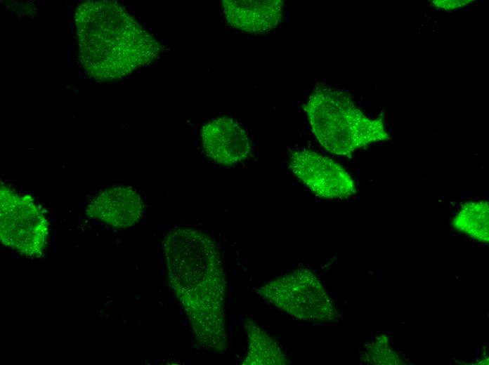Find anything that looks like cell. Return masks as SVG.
Masks as SVG:
<instances>
[{
    "instance_id": "6da1fadb",
    "label": "cell",
    "mask_w": 489,
    "mask_h": 365,
    "mask_svg": "<svg viewBox=\"0 0 489 365\" xmlns=\"http://www.w3.org/2000/svg\"><path fill=\"white\" fill-rule=\"evenodd\" d=\"M169 283L202 347H227L223 303L226 278L218 247L208 235L188 228L169 232L164 240Z\"/></svg>"
},
{
    "instance_id": "7a4b0ae2",
    "label": "cell",
    "mask_w": 489,
    "mask_h": 365,
    "mask_svg": "<svg viewBox=\"0 0 489 365\" xmlns=\"http://www.w3.org/2000/svg\"><path fill=\"white\" fill-rule=\"evenodd\" d=\"M82 67L100 81L119 79L158 55L159 43L120 4L86 1L75 13Z\"/></svg>"
},
{
    "instance_id": "3957f363",
    "label": "cell",
    "mask_w": 489,
    "mask_h": 365,
    "mask_svg": "<svg viewBox=\"0 0 489 365\" xmlns=\"http://www.w3.org/2000/svg\"><path fill=\"white\" fill-rule=\"evenodd\" d=\"M304 110L319 143L330 153L349 156L370 143L390 139L382 119L367 117L344 91L317 87Z\"/></svg>"
},
{
    "instance_id": "277c9868",
    "label": "cell",
    "mask_w": 489,
    "mask_h": 365,
    "mask_svg": "<svg viewBox=\"0 0 489 365\" xmlns=\"http://www.w3.org/2000/svg\"><path fill=\"white\" fill-rule=\"evenodd\" d=\"M45 214L29 196L7 186L0 189V236L2 244L23 256L39 258L48 241Z\"/></svg>"
},
{
    "instance_id": "5b68a950",
    "label": "cell",
    "mask_w": 489,
    "mask_h": 365,
    "mask_svg": "<svg viewBox=\"0 0 489 365\" xmlns=\"http://www.w3.org/2000/svg\"><path fill=\"white\" fill-rule=\"evenodd\" d=\"M260 294L277 307L304 320L330 321L337 310L318 277L299 269L273 279L259 288Z\"/></svg>"
},
{
    "instance_id": "8992f818",
    "label": "cell",
    "mask_w": 489,
    "mask_h": 365,
    "mask_svg": "<svg viewBox=\"0 0 489 365\" xmlns=\"http://www.w3.org/2000/svg\"><path fill=\"white\" fill-rule=\"evenodd\" d=\"M289 167L312 192L324 199H346L356 192L351 175L332 159L317 152L301 149L292 152Z\"/></svg>"
},
{
    "instance_id": "52a82bcc",
    "label": "cell",
    "mask_w": 489,
    "mask_h": 365,
    "mask_svg": "<svg viewBox=\"0 0 489 365\" xmlns=\"http://www.w3.org/2000/svg\"><path fill=\"white\" fill-rule=\"evenodd\" d=\"M201 137L206 154L219 164L233 165L250 154L248 135L232 118L219 117L208 122L202 127Z\"/></svg>"
},
{
    "instance_id": "ba28073f",
    "label": "cell",
    "mask_w": 489,
    "mask_h": 365,
    "mask_svg": "<svg viewBox=\"0 0 489 365\" xmlns=\"http://www.w3.org/2000/svg\"><path fill=\"white\" fill-rule=\"evenodd\" d=\"M143 211L139 194L131 187L118 186L99 192L88 204L86 214L117 228L137 223Z\"/></svg>"
},
{
    "instance_id": "9c48e42d",
    "label": "cell",
    "mask_w": 489,
    "mask_h": 365,
    "mask_svg": "<svg viewBox=\"0 0 489 365\" xmlns=\"http://www.w3.org/2000/svg\"><path fill=\"white\" fill-rule=\"evenodd\" d=\"M222 6L226 20L232 27L254 34L273 30L284 15L281 0H224Z\"/></svg>"
},
{
    "instance_id": "30bf717a",
    "label": "cell",
    "mask_w": 489,
    "mask_h": 365,
    "mask_svg": "<svg viewBox=\"0 0 489 365\" xmlns=\"http://www.w3.org/2000/svg\"><path fill=\"white\" fill-rule=\"evenodd\" d=\"M249 349L242 364H287L288 360L277 343L252 321L245 322Z\"/></svg>"
},
{
    "instance_id": "8fae6325",
    "label": "cell",
    "mask_w": 489,
    "mask_h": 365,
    "mask_svg": "<svg viewBox=\"0 0 489 365\" xmlns=\"http://www.w3.org/2000/svg\"><path fill=\"white\" fill-rule=\"evenodd\" d=\"M488 202L486 200L472 201L464 203L452 221V226L458 231L483 243H488Z\"/></svg>"
},
{
    "instance_id": "7c38bea8",
    "label": "cell",
    "mask_w": 489,
    "mask_h": 365,
    "mask_svg": "<svg viewBox=\"0 0 489 365\" xmlns=\"http://www.w3.org/2000/svg\"><path fill=\"white\" fill-rule=\"evenodd\" d=\"M471 1V0H434L432 2L438 8L449 10L460 8Z\"/></svg>"
}]
</instances>
